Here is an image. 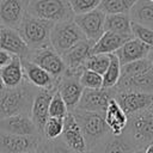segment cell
<instances>
[{"instance_id":"cell-1","label":"cell","mask_w":153,"mask_h":153,"mask_svg":"<svg viewBox=\"0 0 153 153\" xmlns=\"http://www.w3.org/2000/svg\"><path fill=\"white\" fill-rule=\"evenodd\" d=\"M37 87L26 79L16 86H0V118L14 115H30Z\"/></svg>"},{"instance_id":"cell-2","label":"cell","mask_w":153,"mask_h":153,"mask_svg":"<svg viewBox=\"0 0 153 153\" xmlns=\"http://www.w3.org/2000/svg\"><path fill=\"white\" fill-rule=\"evenodd\" d=\"M71 112L73 114L76 123L81 129V133L86 141L87 149L91 151L111 133L105 122L104 114L85 111L79 109H74Z\"/></svg>"},{"instance_id":"cell-3","label":"cell","mask_w":153,"mask_h":153,"mask_svg":"<svg viewBox=\"0 0 153 153\" xmlns=\"http://www.w3.org/2000/svg\"><path fill=\"white\" fill-rule=\"evenodd\" d=\"M55 23L35 17L26 12L18 26V32L29 45L30 50L50 44V32Z\"/></svg>"},{"instance_id":"cell-4","label":"cell","mask_w":153,"mask_h":153,"mask_svg":"<svg viewBox=\"0 0 153 153\" xmlns=\"http://www.w3.org/2000/svg\"><path fill=\"white\" fill-rule=\"evenodd\" d=\"M124 133L136 148H145L153 141V106L128 116Z\"/></svg>"},{"instance_id":"cell-5","label":"cell","mask_w":153,"mask_h":153,"mask_svg":"<svg viewBox=\"0 0 153 153\" xmlns=\"http://www.w3.org/2000/svg\"><path fill=\"white\" fill-rule=\"evenodd\" d=\"M27 13L51 23H60L74 18L68 0H30Z\"/></svg>"},{"instance_id":"cell-6","label":"cell","mask_w":153,"mask_h":153,"mask_svg":"<svg viewBox=\"0 0 153 153\" xmlns=\"http://www.w3.org/2000/svg\"><path fill=\"white\" fill-rule=\"evenodd\" d=\"M84 38L86 37L73 19L55 23L51 27L50 44L60 55H62L65 51H67Z\"/></svg>"},{"instance_id":"cell-7","label":"cell","mask_w":153,"mask_h":153,"mask_svg":"<svg viewBox=\"0 0 153 153\" xmlns=\"http://www.w3.org/2000/svg\"><path fill=\"white\" fill-rule=\"evenodd\" d=\"M27 60L45 69L55 79H60L66 72V65L62 56L51 47V44L31 50Z\"/></svg>"},{"instance_id":"cell-8","label":"cell","mask_w":153,"mask_h":153,"mask_svg":"<svg viewBox=\"0 0 153 153\" xmlns=\"http://www.w3.org/2000/svg\"><path fill=\"white\" fill-rule=\"evenodd\" d=\"M115 87L111 88H84L75 109L104 114L110 99L115 97Z\"/></svg>"},{"instance_id":"cell-9","label":"cell","mask_w":153,"mask_h":153,"mask_svg":"<svg viewBox=\"0 0 153 153\" xmlns=\"http://www.w3.org/2000/svg\"><path fill=\"white\" fill-rule=\"evenodd\" d=\"M56 91L66 103L68 111H73L76 108L84 91V86L80 82V74L66 71L57 81Z\"/></svg>"},{"instance_id":"cell-10","label":"cell","mask_w":153,"mask_h":153,"mask_svg":"<svg viewBox=\"0 0 153 153\" xmlns=\"http://www.w3.org/2000/svg\"><path fill=\"white\" fill-rule=\"evenodd\" d=\"M105 16L102 10L96 8L87 13L75 14L73 20L87 39L96 42L105 31Z\"/></svg>"},{"instance_id":"cell-11","label":"cell","mask_w":153,"mask_h":153,"mask_svg":"<svg viewBox=\"0 0 153 153\" xmlns=\"http://www.w3.org/2000/svg\"><path fill=\"white\" fill-rule=\"evenodd\" d=\"M116 91V90H115ZM122 110L130 116L153 106V94L139 91H116L115 97Z\"/></svg>"},{"instance_id":"cell-12","label":"cell","mask_w":153,"mask_h":153,"mask_svg":"<svg viewBox=\"0 0 153 153\" xmlns=\"http://www.w3.org/2000/svg\"><path fill=\"white\" fill-rule=\"evenodd\" d=\"M93 44V41L84 38L82 41L69 48L67 51H65L61 56L66 65V71L81 74V72L85 69L86 60L92 55Z\"/></svg>"},{"instance_id":"cell-13","label":"cell","mask_w":153,"mask_h":153,"mask_svg":"<svg viewBox=\"0 0 153 153\" xmlns=\"http://www.w3.org/2000/svg\"><path fill=\"white\" fill-rule=\"evenodd\" d=\"M43 137L39 135H14L0 131V153H22L37 149Z\"/></svg>"},{"instance_id":"cell-14","label":"cell","mask_w":153,"mask_h":153,"mask_svg":"<svg viewBox=\"0 0 153 153\" xmlns=\"http://www.w3.org/2000/svg\"><path fill=\"white\" fill-rule=\"evenodd\" d=\"M0 49L6 50L20 60H27L30 56V48L23 39L17 29L0 25Z\"/></svg>"},{"instance_id":"cell-15","label":"cell","mask_w":153,"mask_h":153,"mask_svg":"<svg viewBox=\"0 0 153 153\" xmlns=\"http://www.w3.org/2000/svg\"><path fill=\"white\" fill-rule=\"evenodd\" d=\"M30 0H0V25L18 29Z\"/></svg>"},{"instance_id":"cell-16","label":"cell","mask_w":153,"mask_h":153,"mask_svg":"<svg viewBox=\"0 0 153 153\" xmlns=\"http://www.w3.org/2000/svg\"><path fill=\"white\" fill-rule=\"evenodd\" d=\"M0 131L14 135H39L30 115H14L0 118Z\"/></svg>"},{"instance_id":"cell-17","label":"cell","mask_w":153,"mask_h":153,"mask_svg":"<svg viewBox=\"0 0 153 153\" xmlns=\"http://www.w3.org/2000/svg\"><path fill=\"white\" fill-rule=\"evenodd\" d=\"M116 91H139L153 94V66L143 72L129 76H120Z\"/></svg>"},{"instance_id":"cell-18","label":"cell","mask_w":153,"mask_h":153,"mask_svg":"<svg viewBox=\"0 0 153 153\" xmlns=\"http://www.w3.org/2000/svg\"><path fill=\"white\" fill-rule=\"evenodd\" d=\"M54 91L55 90L38 88L37 93L33 98V102H32L30 116H31L35 126L37 127L41 136L43 133L44 124H45L47 120L49 118V104H50V99L53 97Z\"/></svg>"},{"instance_id":"cell-19","label":"cell","mask_w":153,"mask_h":153,"mask_svg":"<svg viewBox=\"0 0 153 153\" xmlns=\"http://www.w3.org/2000/svg\"><path fill=\"white\" fill-rule=\"evenodd\" d=\"M22 65L24 71V78L30 84H32L37 88L56 90L59 79L53 78L45 69L31 62L30 60H22Z\"/></svg>"},{"instance_id":"cell-20","label":"cell","mask_w":153,"mask_h":153,"mask_svg":"<svg viewBox=\"0 0 153 153\" xmlns=\"http://www.w3.org/2000/svg\"><path fill=\"white\" fill-rule=\"evenodd\" d=\"M60 137L69 148H72L76 153L87 149L85 137L72 112H68L63 118V130Z\"/></svg>"},{"instance_id":"cell-21","label":"cell","mask_w":153,"mask_h":153,"mask_svg":"<svg viewBox=\"0 0 153 153\" xmlns=\"http://www.w3.org/2000/svg\"><path fill=\"white\" fill-rule=\"evenodd\" d=\"M135 149L139 148H136L129 136L123 131L120 135H114L110 133L91 151L94 153H131Z\"/></svg>"},{"instance_id":"cell-22","label":"cell","mask_w":153,"mask_h":153,"mask_svg":"<svg viewBox=\"0 0 153 153\" xmlns=\"http://www.w3.org/2000/svg\"><path fill=\"white\" fill-rule=\"evenodd\" d=\"M151 50H152V48L149 45L145 44L143 42H141L140 39L135 38V37H133V38L128 39L114 54L118 57L121 65H126V63L147 57Z\"/></svg>"},{"instance_id":"cell-23","label":"cell","mask_w":153,"mask_h":153,"mask_svg":"<svg viewBox=\"0 0 153 153\" xmlns=\"http://www.w3.org/2000/svg\"><path fill=\"white\" fill-rule=\"evenodd\" d=\"M104 118L105 122L114 135H120L124 131L127 123H128V116L127 114L122 110V108L118 105L115 98L110 99L108 108L104 112Z\"/></svg>"},{"instance_id":"cell-24","label":"cell","mask_w":153,"mask_h":153,"mask_svg":"<svg viewBox=\"0 0 153 153\" xmlns=\"http://www.w3.org/2000/svg\"><path fill=\"white\" fill-rule=\"evenodd\" d=\"M130 38H133V36L104 31V33L94 42L92 54H112Z\"/></svg>"},{"instance_id":"cell-25","label":"cell","mask_w":153,"mask_h":153,"mask_svg":"<svg viewBox=\"0 0 153 153\" xmlns=\"http://www.w3.org/2000/svg\"><path fill=\"white\" fill-rule=\"evenodd\" d=\"M24 71L22 60L18 56H13L11 62L0 68V80L2 86L16 87L24 81Z\"/></svg>"},{"instance_id":"cell-26","label":"cell","mask_w":153,"mask_h":153,"mask_svg":"<svg viewBox=\"0 0 153 153\" xmlns=\"http://www.w3.org/2000/svg\"><path fill=\"white\" fill-rule=\"evenodd\" d=\"M129 17L131 22L153 30V2L149 0H139L129 11Z\"/></svg>"},{"instance_id":"cell-27","label":"cell","mask_w":153,"mask_h":153,"mask_svg":"<svg viewBox=\"0 0 153 153\" xmlns=\"http://www.w3.org/2000/svg\"><path fill=\"white\" fill-rule=\"evenodd\" d=\"M104 27H105V31L133 36L131 35V19L128 13L106 14Z\"/></svg>"},{"instance_id":"cell-28","label":"cell","mask_w":153,"mask_h":153,"mask_svg":"<svg viewBox=\"0 0 153 153\" xmlns=\"http://www.w3.org/2000/svg\"><path fill=\"white\" fill-rule=\"evenodd\" d=\"M139 0H100L99 10H102L105 14H115V13H128L131 7Z\"/></svg>"},{"instance_id":"cell-29","label":"cell","mask_w":153,"mask_h":153,"mask_svg":"<svg viewBox=\"0 0 153 153\" xmlns=\"http://www.w3.org/2000/svg\"><path fill=\"white\" fill-rule=\"evenodd\" d=\"M121 63L118 57L112 53L110 54V63L103 74V87L104 88H111L115 87L120 80L121 76Z\"/></svg>"},{"instance_id":"cell-30","label":"cell","mask_w":153,"mask_h":153,"mask_svg":"<svg viewBox=\"0 0 153 153\" xmlns=\"http://www.w3.org/2000/svg\"><path fill=\"white\" fill-rule=\"evenodd\" d=\"M110 63V54H92L85 62V69L103 75Z\"/></svg>"},{"instance_id":"cell-31","label":"cell","mask_w":153,"mask_h":153,"mask_svg":"<svg viewBox=\"0 0 153 153\" xmlns=\"http://www.w3.org/2000/svg\"><path fill=\"white\" fill-rule=\"evenodd\" d=\"M63 130V118L49 117L44 124L42 137L44 140H55L61 136Z\"/></svg>"},{"instance_id":"cell-32","label":"cell","mask_w":153,"mask_h":153,"mask_svg":"<svg viewBox=\"0 0 153 153\" xmlns=\"http://www.w3.org/2000/svg\"><path fill=\"white\" fill-rule=\"evenodd\" d=\"M68 112L69 111L66 106V103L63 102L60 93L55 90L53 93V97L50 99V104H49V117L65 118Z\"/></svg>"},{"instance_id":"cell-33","label":"cell","mask_w":153,"mask_h":153,"mask_svg":"<svg viewBox=\"0 0 153 153\" xmlns=\"http://www.w3.org/2000/svg\"><path fill=\"white\" fill-rule=\"evenodd\" d=\"M80 82L84 88H102L103 75L90 69H84L80 74Z\"/></svg>"},{"instance_id":"cell-34","label":"cell","mask_w":153,"mask_h":153,"mask_svg":"<svg viewBox=\"0 0 153 153\" xmlns=\"http://www.w3.org/2000/svg\"><path fill=\"white\" fill-rule=\"evenodd\" d=\"M131 35L133 37L140 39L141 42H143L145 44L149 45L153 49V30L141 25L139 23L131 22Z\"/></svg>"},{"instance_id":"cell-35","label":"cell","mask_w":153,"mask_h":153,"mask_svg":"<svg viewBox=\"0 0 153 153\" xmlns=\"http://www.w3.org/2000/svg\"><path fill=\"white\" fill-rule=\"evenodd\" d=\"M68 1L74 16L93 11L98 8L100 4V0H68Z\"/></svg>"},{"instance_id":"cell-36","label":"cell","mask_w":153,"mask_h":153,"mask_svg":"<svg viewBox=\"0 0 153 153\" xmlns=\"http://www.w3.org/2000/svg\"><path fill=\"white\" fill-rule=\"evenodd\" d=\"M42 145L47 153H76L72 148H69L61 137H57L55 140H44L42 141Z\"/></svg>"},{"instance_id":"cell-37","label":"cell","mask_w":153,"mask_h":153,"mask_svg":"<svg viewBox=\"0 0 153 153\" xmlns=\"http://www.w3.org/2000/svg\"><path fill=\"white\" fill-rule=\"evenodd\" d=\"M12 57H13V55H11L10 53H7L4 49H0V68L5 67L7 63H10Z\"/></svg>"},{"instance_id":"cell-38","label":"cell","mask_w":153,"mask_h":153,"mask_svg":"<svg viewBox=\"0 0 153 153\" xmlns=\"http://www.w3.org/2000/svg\"><path fill=\"white\" fill-rule=\"evenodd\" d=\"M145 153H153V141L145 147Z\"/></svg>"},{"instance_id":"cell-39","label":"cell","mask_w":153,"mask_h":153,"mask_svg":"<svg viewBox=\"0 0 153 153\" xmlns=\"http://www.w3.org/2000/svg\"><path fill=\"white\" fill-rule=\"evenodd\" d=\"M42 141H43V140H42ZM36 153H47V152H45V149H44V147H43V145H42V142H41V145L37 147Z\"/></svg>"},{"instance_id":"cell-40","label":"cell","mask_w":153,"mask_h":153,"mask_svg":"<svg viewBox=\"0 0 153 153\" xmlns=\"http://www.w3.org/2000/svg\"><path fill=\"white\" fill-rule=\"evenodd\" d=\"M147 57H148V60H149V61L152 62V65H153V49L149 51V54H148V56H147Z\"/></svg>"},{"instance_id":"cell-41","label":"cell","mask_w":153,"mask_h":153,"mask_svg":"<svg viewBox=\"0 0 153 153\" xmlns=\"http://www.w3.org/2000/svg\"><path fill=\"white\" fill-rule=\"evenodd\" d=\"M131 153H145V148H139V149H135L134 152Z\"/></svg>"},{"instance_id":"cell-42","label":"cell","mask_w":153,"mask_h":153,"mask_svg":"<svg viewBox=\"0 0 153 153\" xmlns=\"http://www.w3.org/2000/svg\"><path fill=\"white\" fill-rule=\"evenodd\" d=\"M22 153H36V149H32V151H25V152H22Z\"/></svg>"},{"instance_id":"cell-43","label":"cell","mask_w":153,"mask_h":153,"mask_svg":"<svg viewBox=\"0 0 153 153\" xmlns=\"http://www.w3.org/2000/svg\"><path fill=\"white\" fill-rule=\"evenodd\" d=\"M80 153H94V152H92V151H90V149H86V151H84V152H80Z\"/></svg>"},{"instance_id":"cell-44","label":"cell","mask_w":153,"mask_h":153,"mask_svg":"<svg viewBox=\"0 0 153 153\" xmlns=\"http://www.w3.org/2000/svg\"><path fill=\"white\" fill-rule=\"evenodd\" d=\"M1 85H2V84H1V80H0V86H1Z\"/></svg>"},{"instance_id":"cell-45","label":"cell","mask_w":153,"mask_h":153,"mask_svg":"<svg viewBox=\"0 0 153 153\" xmlns=\"http://www.w3.org/2000/svg\"><path fill=\"white\" fill-rule=\"evenodd\" d=\"M149 1H152V2H153V0H149Z\"/></svg>"}]
</instances>
